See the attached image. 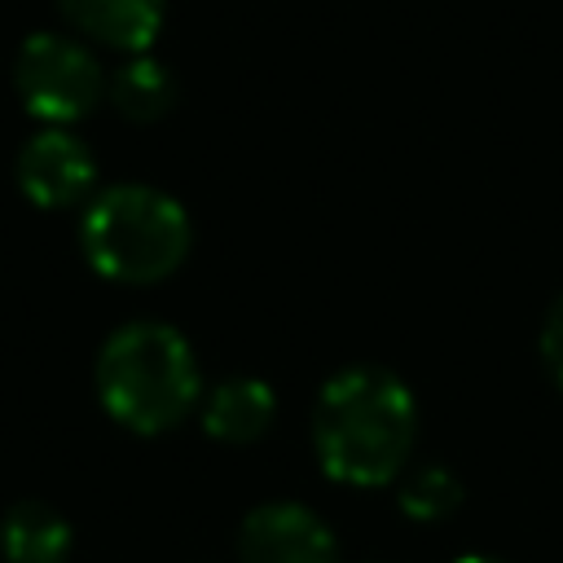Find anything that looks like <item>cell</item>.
<instances>
[{"label":"cell","mask_w":563,"mask_h":563,"mask_svg":"<svg viewBox=\"0 0 563 563\" xmlns=\"http://www.w3.org/2000/svg\"><path fill=\"white\" fill-rule=\"evenodd\" d=\"M97 396L136 435L172 431L202 396L194 347L163 321H128L97 352Z\"/></svg>","instance_id":"cell-2"},{"label":"cell","mask_w":563,"mask_h":563,"mask_svg":"<svg viewBox=\"0 0 563 563\" xmlns=\"http://www.w3.org/2000/svg\"><path fill=\"white\" fill-rule=\"evenodd\" d=\"M106 92H110L114 110L123 119H132V123H154V119H163L176 106V79H172V70L158 57H145V53L128 57L110 75Z\"/></svg>","instance_id":"cell-10"},{"label":"cell","mask_w":563,"mask_h":563,"mask_svg":"<svg viewBox=\"0 0 563 563\" xmlns=\"http://www.w3.org/2000/svg\"><path fill=\"white\" fill-rule=\"evenodd\" d=\"M194 229L185 207L154 185H110L92 194L79 220L84 260L123 286H150L176 273L189 255Z\"/></svg>","instance_id":"cell-3"},{"label":"cell","mask_w":563,"mask_h":563,"mask_svg":"<svg viewBox=\"0 0 563 563\" xmlns=\"http://www.w3.org/2000/svg\"><path fill=\"white\" fill-rule=\"evenodd\" d=\"M396 501H400V510H405L413 523H440V519H449V515L462 506V479H457L453 471L427 462V466H413V471L400 479Z\"/></svg>","instance_id":"cell-11"},{"label":"cell","mask_w":563,"mask_h":563,"mask_svg":"<svg viewBox=\"0 0 563 563\" xmlns=\"http://www.w3.org/2000/svg\"><path fill=\"white\" fill-rule=\"evenodd\" d=\"M453 563H506V559H493V554H462V559H453Z\"/></svg>","instance_id":"cell-13"},{"label":"cell","mask_w":563,"mask_h":563,"mask_svg":"<svg viewBox=\"0 0 563 563\" xmlns=\"http://www.w3.org/2000/svg\"><path fill=\"white\" fill-rule=\"evenodd\" d=\"M418 440V400L391 369H339L312 409V444L330 479L378 488L409 462Z\"/></svg>","instance_id":"cell-1"},{"label":"cell","mask_w":563,"mask_h":563,"mask_svg":"<svg viewBox=\"0 0 563 563\" xmlns=\"http://www.w3.org/2000/svg\"><path fill=\"white\" fill-rule=\"evenodd\" d=\"M242 563H343L325 519L299 501H264L242 519Z\"/></svg>","instance_id":"cell-6"},{"label":"cell","mask_w":563,"mask_h":563,"mask_svg":"<svg viewBox=\"0 0 563 563\" xmlns=\"http://www.w3.org/2000/svg\"><path fill=\"white\" fill-rule=\"evenodd\" d=\"M541 361H545L550 378L563 387V295L545 312V325H541Z\"/></svg>","instance_id":"cell-12"},{"label":"cell","mask_w":563,"mask_h":563,"mask_svg":"<svg viewBox=\"0 0 563 563\" xmlns=\"http://www.w3.org/2000/svg\"><path fill=\"white\" fill-rule=\"evenodd\" d=\"M13 88L35 119H44L48 128H66L92 114V106L106 97V75L79 40L35 31L13 57Z\"/></svg>","instance_id":"cell-4"},{"label":"cell","mask_w":563,"mask_h":563,"mask_svg":"<svg viewBox=\"0 0 563 563\" xmlns=\"http://www.w3.org/2000/svg\"><path fill=\"white\" fill-rule=\"evenodd\" d=\"M57 9L79 35L132 57L163 31V0H57Z\"/></svg>","instance_id":"cell-7"},{"label":"cell","mask_w":563,"mask_h":563,"mask_svg":"<svg viewBox=\"0 0 563 563\" xmlns=\"http://www.w3.org/2000/svg\"><path fill=\"white\" fill-rule=\"evenodd\" d=\"M277 396L264 378H224L202 400V431L220 444H251L273 427Z\"/></svg>","instance_id":"cell-8"},{"label":"cell","mask_w":563,"mask_h":563,"mask_svg":"<svg viewBox=\"0 0 563 563\" xmlns=\"http://www.w3.org/2000/svg\"><path fill=\"white\" fill-rule=\"evenodd\" d=\"M75 550V532L66 515L48 501H18L0 519V554L4 563H66Z\"/></svg>","instance_id":"cell-9"},{"label":"cell","mask_w":563,"mask_h":563,"mask_svg":"<svg viewBox=\"0 0 563 563\" xmlns=\"http://www.w3.org/2000/svg\"><path fill=\"white\" fill-rule=\"evenodd\" d=\"M13 172H18V189L44 211L75 207L97 185V158L70 128H40L18 150Z\"/></svg>","instance_id":"cell-5"}]
</instances>
